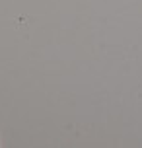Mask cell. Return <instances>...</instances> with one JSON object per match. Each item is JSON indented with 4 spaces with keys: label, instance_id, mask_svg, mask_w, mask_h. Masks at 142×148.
I'll use <instances>...</instances> for the list:
<instances>
[]
</instances>
